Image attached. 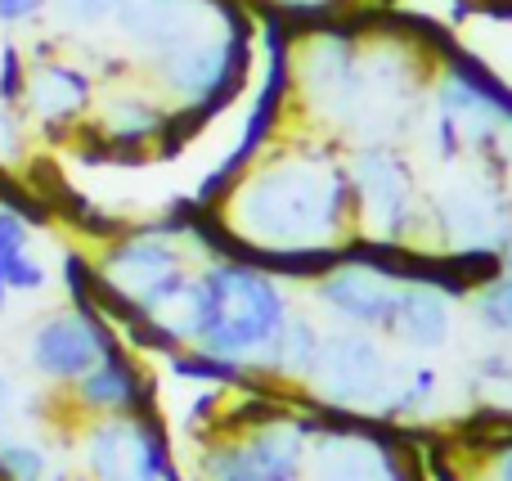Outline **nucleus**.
<instances>
[{"label": "nucleus", "instance_id": "obj_1", "mask_svg": "<svg viewBox=\"0 0 512 481\" xmlns=\"http://www.w3.org/2000/svg\"><path fill=\"white\" fill-rule=\"evenodd\" d=\"M230 225L256 248L297 252L337 234L351 203V180L328 158H270L243 171L225 194Z\"/></svg>", "mask_w": 512, "mask_h": 481}, {"label": "nucleus", "instance_id": "obj_2", "mask_svg": "<svg viewBox=\"0 0 512 481\" xmlns=\"http://www.w3.org/2000/svg\"><path fill=\"white\" fill-rule=\"evenodd\" d=\"M288 320L279 284L265 270L243 261H212L189 279L185 297L162 315L167 333L180 347H198L207 356L248 365L274 342Z\"/></svg>", "mask_w": 512, "mask_h": 481}, {"label": "nucleus", "instance_id": "obj_3", "mask_svg": "<svg viewBox=\"0 0 512 481\" xmlns=\"http://www.w3.org/2000/svg\"><path fill=\"white\" fill-rule=\"evenodd\" d=\"M95 266L117 302L153 320H162L194 279L176 225H122L108 243H99Z\"/></svg>", "mask_w": 512, "mask_h": 481}, {"label": "nucleus", "instance_id": "obj_4", "mask_svg": "<svg viewBox=\"0 0 512 481\" xmlns=\"http://www.w3.org/2000/svg\"><path fill=\"white\" fill-rule=\"evenodd\" d=\"M77 455H81V473L90 481H176L167 432L153 419V410L86 419Z\"/></svg>", "mask_w": 512, "mask_h": 481}, {"label": "nucleus", "instance_id": "obj_5", "mask_svg": "<svg viewBox=\"0 0 512 481\" xmlns=\"http://www.w3.org/2000/svg\"><path fill=\"white\" fill-rule=\"evenodd\" d=\"M117 338L113 320H104L99 311H81V306H54L27 329L23 338V360L50 392L72 387Z\"/></svg>", "mask_w": 512, "mask_h": 481}, {"label": "nucleus", "instance_id": "obj_6", "mask_svg": "<svg viewBox=\"0 0 512 481\" xmlns=\"http://www.w3.org/2000/svg\"><path fill=\"white\" fill-rule=\"evenodd\" d=\"M99 99V81L86 63L68 59H45L32 63V77H27V99H23V122L36 140L45 144H68L72 135L86 126V117L95 113Z\"/></svg>", "mask_w": 512, "mask_h": 481}, {"label": "nucleus", "instance_id": "obj_7", "mask_svg": "<svg viewBox=\"0 0 512 481\" xmlns=\"http://www.w3.org/2000/svg\"><path fill=\"white\" fill-rule=\"evenodd\" d=\"M59 396L72 414H81V419H113V414L153 410V383L122 338L108 342L104 356H99L72 387H63Z\"/></svg>", "mask_w": 512, "mask_h": 481}, {"label": "nucleus", "instance_id": "obj_8", "mask_svg": "<svg viewBox=\"0 0 512 481\" xmlns=\"http://www.w3.org/2000/svg\"><path fill=\"white\" fill-rule=\"evenodd\" d=\"M171 122V108L158 99V90L113 86L104 99H95V131L104 140V158H140L144 149H158L162 131Z\"/></svg>", "mask_w": 512, "mask_h": 481}, {"label": "nucleus", "instance_id": "obj_9", "mask_svg": "<svg viewBox=\"0 0 512 481\" xmlns=\"http://www.w3.org/2000/svg\"><path fill=\"white\" fill-rule=\"evenodd\" d=\"M310 374H315L319 392L328 401L369 405L387 387V360L364 338H328V342H319V360Z\"/></svg>", "mask_w": 512, "mask_h": 481}, {"label": "nucleus", "instance_id": "obj_10", "mask_svg": "<svg viewBox=\"0 0 512 481\" xmlns=\"http://www.w3.org/2000/svg\"><path fill=\"white\" fill-rule=\"evenodd\" d=\"M400 293H405V288H400L396 279L382 275V270H369V266L333 270V275L319 284V297L333 306V315H342V320H351V324H364V329H387V324L396 320Z\"/></svg>", "mask_w": 512, "mask_h": 481}, {"label": "nucleus", "instance_id": "obj_11", "mask_svg": "<svg viewBox=\"0 0 512 481\" xmlns=\"http://www.w3.org/2000/svg\"><path fill=\"white\" fill-rule=\"evenodd\" d=\"M351 189L364 198V212L378 230L396 234L409 221V171L387 149H364L355 158Z\"/></svg>", "mask_w": 512, "mask_h": 481}, {"label": "nucleus", "instance_id": "obj_12", "mask_svg": "<svg viewBox=\"0 0 512 481\" xmlns=\"http://www.w3.org/2000/svg\"><path fill=\"white\" fill-rule=\"evenodd\" d=\"M243 464H248L252 481H297L301 477V432L292 428H261L248 441H239Z\"/></svg>", "mask_w": 512, "mask_h": 481}, {"label": "nucleus", "instance_id": "obj_13", "mask_svg": "<svg viewBox=\"0 0 512 481\" xmlns=\"http://www.w3.org/2000/svg\"><path fill=\"white\" fill-rule=\"evenodd\" d=\"M391 329H400V338L414 342V347H436V342L450 333V306H445V297L427 284L405 288Z\"/></svg>", "mask_w": 512, "mask_h": 481}, {"label": "nucleus", "instance_id": "obj_14", "mask_svg": "<svg viewBox=\"0 0 512 481\" xmlns=\"http://www.w3.org/2000/svg\"><path fill=\"white\" fill-rule=\"evenodd\" d=\"M319 473L324 481H396V468L369 446H355V441H328L324 455H319Z\"/></svg>", "mask_w": 512, "mask_h": 481}, {"label": "nucleus", "instance_id": "obj_15", "mask_svg": "<svg viewBox=\"0 0 512 481\" xmlns=\"http://www.w3.org/2000/svg\"><path fill=\"white\" fill-rule=\"evenodd\" d=\"M256 360H265V365L283 369V374H310L319 360V333L310 329L306 320H283V329L274 333V342L261 351Z\"/></svg>", "mask_w": 512, "mask_h": 481}, {"label": "nucleus", "instance_id": "obj_16", "mask_svg": "<svg viewBox=\"0 0 512 481\" xmlns=\"http://www.w3.org/2000/svg\"><path fill=\"white\" fill-rule=\"evenodd\" d=\"M167 369L176 378H185V383H234V378L243 374V365L221 360V356H207V351H198V347H176L167 360Z\"/></svg>", "mask_w": 512, "mask_h": 481}, {"label": "nucleus", "instance_id": "obj_17", "mask_svg": "<svg viewBox=\"0 0 512 481\" xmlns=\"http://www.w3.org/2000/svg\"><path fill=\"white\" fill-rule=\"evenodd\" d=\"M50 455L36 441H18V437H0V481H45Z\"/></svg>", "mask_w": 512, "mask_h": 481}, {"label": "nucleus", "instance_id": "obj_18", "mask_svg": "<svg viewBox=\"0 0 512 481\" xmlns=\"http://www.w3.org/2000/svg\"><path fill=\"white\" fill-rule=\"evenodd\" d=\"M27 77H32L27 50L18 41H0V108H14V113L23 108Z\"/></svg>", "mask_w": 512, "mask_h": 481}, {"label": "nucleus", "instance_id": "obj_19", "mask_svg": "<svg viewBox=\"0 0 512 481\" xmlns=\"http://www.w3.org/2000/svg\"><path fill=\"white\" fill-rule=\"evenodd\" d=\"M5 288L9 297H36L50 288V266H45L41 257H36L32 248L14 252V257L5 261Z\"/></svg>", "mask_w": 512, "mask_h": 481}, {"label": "nucleus", "instance_id": "obj_20", "mask_svg": "<svg viewBox=\"0 0 512 481\" xmlns=\"http://www.w3.org/2000/svg\"><path fill=\"white\" fill-rule=\"evenodd\" d=\"M32 248V225L23 221V216H14L9 207H0V315L9 311V288H5V261L14 257V252Z\"/></svg>", "mask_w": 512, "mask_h": 481}, {"label": "nucleus", "instance_id": "obj_21", "mask_svg": "<svg viewBox=\"0 0 512 481\" xmlns=\"http://www.w3.org/2000/svg\"><path fill=\"white\" fill-rule=\"evenodd\" d=\"M477 320H486L490 329H499V333H512V275L495 279V284L477 297Z\"/></svg>", "mask_w": 512, "mask_h": 481}, {"label": "nucleus", "instance_id": "obj_22", "mask_svg": "<svg viewBox=\"0 0 512 481\" xmlns=\"http://www.w3.org/2000/svg\"><path fill=\"white\" fill-rule=\"evenodd\" d=\"M50 9L63 27H99L113 18L117 0H50Z\"/></svg>", "mask_w": 512, "mask_h": 481}, {"label": "nucleus", "instance_id": "obj_23", "mask_svg": "<svg viewBox=\"0 0 512 481\" xmlns=\"http://www.w3.org/2000/svg\"><path fill=\"white\" fill-rule=\"evenodd\" d=\"M203 477L207 481H252L239 446H212L207 450L203 455Z\"/></svg>", "mask_w": 512, "mask_h": 481}, {"label": "nucleus", "instance_id": "obj_24", "mask_svg": "<svg viewBox=\"0 0 512 481\" xmlns=\"http://www.w3.org/2000/svg\"><path fill=\"white\" fill-rule=\"evenodd\" d=\"M27 122H23V113H14V108H0V162H18L27 153Z\"/></svg>", "mask_w": 512, "mask_h": 481}, {"label": "nucleus", "instance_id": "obj_25", "mask_svg": "<svg viewBox=\"0 0 512 481\" xmlns=\"http://www.w3.org/2000/svg\"><path fill=\"white\" fill-rule=\"evenodd\" d=\"M50 14V0H0V27L18 32V27H36Z\"/></svg>", "mask_w": 512, "mask_h": 481}, {"label": "nucleus", "instance_id": "obj_26", "mask_svg": "<svg viewBox=\"0 0 512 481\" xmlns=\"http://www.w3.org/2000/svg\"><path fill=\"white\" fill-rule=\"evenodd\" d=\"M270 5H279L283 14H328V9L346 5V0H270Z\"/></svg>", "mask_w": 512, "mask_h": 481}, {"label": "nucleus", "instance_id": "obj_27", "mask_svg": "<svg viewBox=\"0 0 512 481\" xmlns=\"http://www.w3.org/2000/svg\"><path fill=\"white\" fill-rule=\"evenodd\" d=\"M14 414H18V387L9 374H0V428L14 423Z\"/></svg>", "mask_w": 512, "mask_h": 481}, {"label": "nucleus", "instance_id": "obj_28", "mask_svg": "<svg viewBox=\"0 0 512 481\" xmlns=\"http://www.w3.org/2000/svg\"><path fill=\"white\" fill-rule=\"evenodd\" d=\"M495 481H512V446L499 455V464H495Z\"/></svg>", "mask_w": 512, "mask_h": 481}, {"label": "nucleus", "instance_id": "obj_29", "mask_svg": "<svg viewBox=\"0 0 512 481\" xmlns=\"http://www.w3.org/2000/svg\"><path fill=\"white\" fill-rule=\"evenodd\" d=\"M504 252H508V266H512V234H508V243H504Z\"/></svg>", "mask_w": 512, "mask_h": 481}]
</instances>
